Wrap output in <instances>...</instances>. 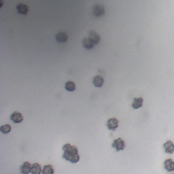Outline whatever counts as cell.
Instances as JSON below:
<instances>
[{
    "instance_id": "ac0fdd59",
    "label": "cell",
    "mask_w": 174,
    "mask_h": 174,
    "mask_svg": "<svg viewBox=\"0 0 174 174\" xmlns=\"http://www.w3.org/2000/svg\"><path fill=\"white\" fill-rule=\"evenodd\" d=\"M11 130V127L8 124L2 126L0 128V131L4 134H7L9 133Z\"/></svg>"
},
{
    "instance_id": "7a4b0ae2",
    "label": "cell",
    "mask_w": 174,
    "mask_h": 174,
    "mask_svg": "<svg viewBox=\"0 0 174 174\" xmlns=\"http://www.w3.org/2000/svg\"><path fill=\"white\" fill-rule=\"evenodd\" d=\"M93 14L96 17H100L103 16L105 12L104 7L101 4L95 5L92 9Z\"/></svg>"
},
{
    "instance_id": "277c9868",
    "label": "cell",
    "mask_w": 174,
    "mask_h": 174,
    "mask_svg": "<svg viewBox=\"0 0 174 174\" xmlns=\"http://www.w3.org/2000/svg\"><path fill=\"white\" fill-rule=\"evenodd\" d=\"M119 121L115 118L109 119L107 124L108 129L115 131L118 126Z\"/></svg>"
},
{
    "instance_id": "5bb4252c",
    "label": "cell",
    "mask_w": 174,
    "mask_h": 174,
    "mask_svg": "<svg viewBox=\"0 0 174 174\" xmlns=\"http://www.w3.org/2000/svg\"><path fill=\"white\" fill-rule=\"evenodd\" d=\"M17 9L18 13L20 14H23L24 15H26L27 14L28 7L26 5L20 4L18 5L16 7Z\"/></svg>"
},
{
    "instance_id": "2e32d148",
    "label": "cell",
    "mask_w": 174,
    "mask_h": 174,
    "mask_svg": "<svg viewBox=\"0 0 174 174\" xmlns=\"http://www.w3.org/2000/svg\"><path fill=\"white\" fill-rule=\"evenodd\" d=\"M54 170L53 166L51 165H45L42 171L43 174H53Z\"/></svg>"
},
{
    "instance_id": "4fadbf2b",
    "label": "cell",
    "mask_w": 174,
    "mask_h": 174,
    "mask_svg": "<svg viewBox=\"0 0 174 174\" xmlns=\"http://www.w3.org/2000/svg\"><path fill=\"white\" fill-rule=\"evenodd\" d=\"M42 171L41 167L39 164L35 163L31 166L30 173L32 174H40Z\"/></svg>"
},
{
    "instance_id": "6da1fadb",
    "label": "cell",
    "mask_w": 174,
    "mask_h": 174,
    "mask_svg": "<svg viewBox=\"0 0 174 174\" xmlns=\"http://www.w3.org/2000/svg\"><path fill=\"white\" fill-rule=\"evenodd\" d=\"M62 150L64 151L63 159L73 163H76L80 160L78 149L75 146H71L68 143L64 145Z\"/></svg>"
},
{
    "instance_id": "9c48e42d",
    "label": "cell",
    "mask_w": 174,
    "mask_h": 174,
    "mask_svg": "<svg viewBox=\"0 0 174 174\" xmlns=\"http://www.w3.org/2000/svg\"><path fill=\"white\" fill-rule=\"evenodd\" d=\"M56 39L58 43H65L67 41L68 36L65 32H60L56 36Z\"/></svg>"
},
{
    "instance_id": "e0dca14e",
    "label": "cell",
    "mask_w": 174,
    "mask_h": 174,
    "mask_svg": "<svg viewBox=\"0 0 174 174\" xmlns=\"http://www.w3.org/2000/svg\"><path fill=\"white\" fill-rule=\"evenodd\" d=\"M65 88L68 91L73 92L76 89L75 83L71 81H69L66 83Z\"/></svg>"
},
{
    "instance_id": "ba28073f",
    "label": "cell",
    "mask_w": 174,
    "mask_h": 174,
    "mask_svg": "<svg viewBox=\"0 0 174 174\" xmlns=\"http://www.w3.org/2000/svg\"><path fill=\"white\" fill-rule=\"evenodd\" d=\"M31 165L28 162H26L22 165L21 166L20 170L21 173L23 174H28L30 173Z\"/></svg>"
},
{
    "instance_id": "52a82bcc",
    "label": "cell",
    "mask_w": 174,
    "mask_h": 174,
    "mask_svg": "<svg viewBox=\"0 0 174 174\" xmlns=\"http://www.w3.org/2000/svg\"><path fill=\"white\" fill-rule=\"evenodd\" d=\"M166 153L172 154L174 152V145L171 140H168L164 145Z\"/></svg>"
},
{
    "instance_id": "3957f363",
    "label": "cell",
    "mask_w": 174,
    "mask_h": 174,
    "mask_svg": "<svg viewBox=\"0 0 174 174\" xmlns=\"http://www.w3.org/2000/svg\"><path fill=\"white\" fill-rule=\"evenodd\" d=\"M113 148H116V151L118 152L120 151H123L126 148V144L124 141L121 139V138L114 140L112 144Z\"/></svg>"
},
{
    "instance_id": "30bf717a",
    "label": "cell",
    "mask_w": 174,
    "mask_h": 174,
    "mask_svg": "<svg viewBox=\"0 0 174 174\" xmlns=\"http://www.w3.org/2000/svg\"><path fill=\"white\" fill-rule=\"evenodd\" d=\"M166 170L168 172L174 171V162L171 159H166L164 162Z\"/></svg>"
},
{
    "instance_id": "9a60e30c",
    "label": "cell",
    "mask_w": 174,
    "mask_h": 174,
    "mask_svg": "<svg viewBox=\"0 0 174 174\" xmlns=\"http://www.w3.org/2000/svg\"><path fill=\"white\" fill-rule=\"evenodd\" d=\"M143 99L141 97L139 98H135L134 99V102L132 104L133 108L135 109H139L142 107V102Z\"/></svg>"
},
{
    "instance_id": "7c38bea8",
    "label": "cell",
    "mask_w": 174,
    "mask_h": 174,
    "mask_svg": "<svg viewBox=\"0 0 174 174\" xmlns=\"http://www.w3.org/2000/svg\"><path fill=\"white\" fill-rule=\"evenodd\" d=\"M82 43L83 46L87 50H90L93 48L95 45L89 38H86L83 39Z\"/></svg>"
},
{
    "instance_id": "5b68a950",
    "label": "cell",
    "mask_w": 174,
    "mask_h": 174,
    "mask_svg": "<svg viewBox=\"0 0 174 174\" xmlns=\"http://www.w3.org/2000/svg\"><path fill=\"white\" fill-rule=\"evenodd\" d=\"M23 117L20 113L14 112L10 116V120L14 123H18L22 122Z\"/></svg>"
},
{
    "instance_id": "8fae6325",
    "label": "cell",
    "mask_w": 174,
    "mask_h": 174,
    "mask_svg": "<svg viewBox=\"0 0 174 174\" xmlns=\"http://www.w3.org/2000/svg\"><path fill=\"white\" fill-rule=\"evenodd\" d=\"M104 82V80L101 76L97 75L94 78L93 84L95 87H101L102 86Z\"/></svg>"
},
{
    "instance_id": "8992f818",
    "label": "cell",
    "mask_w": 174,
    "mask_h": 174,
    "mask_svg": "<svg viewBox=\"0 0 174 174\" xmlns=\"http://www.w3.org/2000/svg\"><path fill=\"white\" fill-rule=\"evenodd\" d=\"M89 38L94 43L95 45L98 43L100 40L99 35L94 30L90 31L89 32Z\"/></svg>"
}]
</instances>
